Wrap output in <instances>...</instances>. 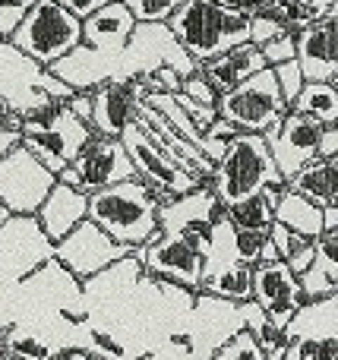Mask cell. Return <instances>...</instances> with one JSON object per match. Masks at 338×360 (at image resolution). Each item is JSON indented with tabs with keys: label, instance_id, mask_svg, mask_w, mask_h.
Masks as SVG:
<instances>
[{
	"label": "cell",
	"instance_id": "d6a6232c",
	"mask_svg": "<svg viewBox=\"0 0 338 360\" xmlns=\"http://www.w3.org/2000/svg\"><path fill=\"white\" fill-rule=\"evenodd\" d=\"M209 357L212 360H266V351H263V345H259V338L253 335L247 326H240V329L231 332Z\"/></svg>",
	"mask_w": 338,
	"mask_h": 360
},
{
	"label": "cell",
	"instance_id": "3957f363",
	"mask_svg": "<svg viewBox=\"0 0 338 360\" xmlns=\"http://www.w3.org/2000/svg\"><path fill=\"white\" fill-rule=\"evenodd\" d=\"M22 124H19V143L57 174L73 162V155L82 149L92 130L82 117H76L67 108V101H57L44 95L41 101L22 108Z\"/></svg>",
	"mask_w": 338,
	"mask_h": 360
},
{
	"label": "cell",
	"instance_id": "277c9868",
	"mask_svg": "<svg viewBox=\"0 0 338 360\" xmlns=\"http://www.w3.org/2000/svg\"><path fill=\"white\" fill-rule=\"evenodd\" d=\"M247 19L250 16L219 0H181L177 10L168 16V29L183 44V51L196 63H202L247 41Z\"/></svg>",
	"mask_w": 338,
	"mask_h": 360
},
{
	"label": "cell",
	"instance_id": "8992f818",
	"mask_svg": "<svg viewBox=\"0 0 338 360\" xmlns=\"http://www.w3.org/2000/svg\"><path fill=\"white\" fill-rule=\"evenodd\" d=\"M209 184H212L215 196L225 205L231 199L244 196V193L256 190V186H282L285 177L272 162V152L266 146L263 133L238 130L225 143V152L215 162Z\"/></svg>",
	"mask_w": 338,
	"mask_h": 360
},
{
	"label": "cell",
	"instance_id": "9a60e30c",
	"mask_svg": "<svg viewBox=\"0 0 338 360\" xmlns=\"http://www.w3.org/2000/svg\"><path fill=\"white\" fill-rule=\"evenodd\" d=\"M320 130H323L320 120L304 111H294V108H288L275 124L263 130V139L272 152V162H275V168L282 171L285 180L294 174L297 168H304L310 158H316Z\"/></svg>",
	"mask_w": 338,
	"mask_h": 360
},
{
	"label": "cell",
	"instance_id": "7c38bea8",
	"mask_svg": "<svg viewBox=\"0 0 338 360\" xmlns=\"http://www.w3.org/2000/svg\"><path fill=\"white\" fill-rule=\"evenodd\" d=\"M133 256L139 259V266L149 275L168 278L174 285H183L190 291H200L202 281V250L193 240H187L183 234H164L158 231L152 240L139 243L133 250Z\"/></svg>",
	"mask_w": 338,
	"mask_h": 360
},
{
	"label": "cell",
	"instance_id": "7a4b0ae2",
	"mask_svg": "<svg viewBox=\"0 0 338 360\" xmlns=\"http://www.w3.org/2000/svg\"><path fill=\"white\" fill-rule=\"evenodd\" d=\"M86 218H92L111 240L136 250L139 243L158 234V196L155 186L139 174L114 180L101 190L89 193Z\"/></svg>",
	"mask_w": 338,
	"mask_h": 360
},
{
	"label": "cell",
	"instance_id": "1f68e13d",
	"mask_svg": "<svg viewBox=\"0 0 338 360\" xmlns=\"http://www.w3.org/2000/svg\"><path fill=\"white\" fill-rule=\"evenodd\" d=\"M282 360H338V335H294Z\"/></svg>",
	"mask_w": 338,
	"mask_h": 360
},
{
	"label": "cell",
	"instance_id": "f5cc1de1",
	"mask_svg": "<svg viewBox=\"0 0 338 360\" xmlns=\"http://www.w3.org/2000/svg\"><path fill=\"white\" fill-rule=\"evenodd\" d=\"M6 215H10V209H6V205H4V202H0V221H4V218H6Z\"/></svg>",
	"mask_w": 338,
	"mask_h": 360
},
{
	"label": "cell",
	"instance_id": "8fae6325",
	"mask_svg": "<svg viewBox=\"0 0 338 360\" xmlns=\"http://www.w3.org/2000/svg\"><path fill=\"white\" fill-rule=\"evenodd\" d=\"M120 143H124L136 174L143 180H149L152 186H164L168 193H187V190H193V186L206 184V180H200L196 174H190V171L183 168V165L177 162V158L171 155L139 120H133V124L124 127Z\"/></svg>",
	"mask_w": 338,
	"mask_h": 360
},
{
	"label": "cell",
	"instance_id": "bcb514c9",
	"mask_svg": "<svg viewBox=\"0 0 338 360\" xmlns=\"http://www.w3.org/2000/svg\"><path fill=\"white\" fill-rule=\"evenodd\" d=\"M234 133H238V127H234L231 120H225V117H221V114L212 120V124L206 127V136H215V139H231Z\"/></svg>",
	"mask_w": 338,
	"mask_h": 360
},
{
	"label": "cell",
	"instance_id": "f6af8a7d",
	"mask_svg": "<svg viewBox=\"0 0 338 360\" xmlns=\"http://www.w3.org/2000/svg\"><path fill=\"white\" fill-rule=\"evenodd\" d=\"M19 124H22V114L13 108V101L6 98V95H0V127H13V130H19Z\"/></svg>",
	"mask_w": 338,
	"mask_h": 360
},
{
	"label": "cell",
	"instance_id": "681fc988",
	"mask_svg": "<svg viewBox=\"0 0 338 360\" xmlns=\"http://www.w3.org/2000/svg\"><path fill=\"white\" fill-rule=\"evenodd\" d=\"M323 209V231H335L338 228V202H326Z\"/></svg>",
	"mask_w": 338,
	"mask_h": 360
},
{
	"label": "cell",
	"instance_id": "60d3db41",
	"mask_svg": "<svg viewBox=\"0 0 338 360\" xmlns=\"http://www.w3.org/2000/svg\"><path fill=\"white\" fill-rule=\"evenodd\" d=\"M174 98H177V105L183 108V114H187V117L196 124V130H200V133H206V127L219 117V108H215V105H200V101L187 98L183 92H174Z\"/></svg>",
	"mask_w": 338,
	"mask_h": 360
},
{
	"label": "cell",
	"instance_id": "ffe728a7",
	"mask_svg": "<svg viewBox=\"0 0 338 360\" xmlns=\"http://www.w3.org/2000/svg\"><path fill=\"white\" fill-rule=\"evenodd\" d=\"M136 120L145 127V130L152 133V136L158 139V143L164 146V149L171 152V155L177 158V162L183 165V168L190 171V174H196L200 180H212V171H215V162L209 155H202L200 149H196L193 143H187V139L181 136V133L174 130V127L168 124V117H164L158 108H152L149 101H139V111H136Z\"/></svg>",
	"mask_w": 338,
	"mask_h": 360
},
{
	"label": "cell",
	"instance_id": "f35d334b",
	"mask_svg": "<svg viewBox=\"0 0 338 360\" xmlns=\"http://www.w3.org/2000/svg\"><path fill=\"white\" fill-rule=\"evenodd\" d=\"M259 51H263V57H266L269 67H275V63H282V60H291V57H294V32L291 29L278 32L275 38H269V41L259 44Z\"/></svg>",
	"mask_w": 338,
	"mask_h": 360
},
{
	"label": "cell",
	"instance_id": "484cf974",
	"mask_svg": "<svg viewBox=\"0 0 338 360\" xmlns=\"http://www.w3.org/2000/svg\"><path fill=\"white\" fill-rule=\"evenodd\" d=\"M275 202H278V186H256V190L225 202L221 212H225V218L234 228L266 231L272 224V218H275Z\"/></svg>",
	"mask_w": 338,
	"mask_h": 360
},
{
	"label": "cell",
	"instance_id": "c3c4849f",
	"mask_svg": "<svg viewBox=\"0 0 338 360\" xmlns=\"http://www.w3.org/2000/svg\"><path fill=\"white\" fill-rule=\"evenodd\" d=\"M219 4H225V6H231V10H238V13H244V16H253V13H259V10H266V6H269V0H219Z\"/></svg>",
	"mask_w": 338,
	"mask_h": 360
},
{
	"label": "cell",
	"instance_id": "30bf717a",
	"mask_svg": "<svg viewBox=\"0 0 338 360\" xmlns=\"http://www.w3.org/2000/svg\"><path fill=\"white\" fill-rule=\"evenodd\" d=\"M133 174H136V168H133L120 136H89L82 143V149L73 155V162L57 171V180H63V184L76 186L82 193H95L101 186L114 184V180Z\"/></svg>",
	"mask_w": 338,
	"mask_h": 360
},
{
	"label": "cell",
	"instance_id": "d590c367",
	"mask_svg": "<svg viewBox=\"0 0 338 360\" xmlns=\"http://www.w3.org/2000/svg\"><path fill=\"white\" fill-rule=\"evenodd\" d=\"M266 237H269V228L266 231H256V228H234V256H238L240 262H247V266H253L259 256V250H263Z\"/></svg>",
	"mask_w": 338,
	"mask_h": 360
},
{
	"label": "cell",
	"instance_id": "4dcf8cb0",
	"mask_svg": "<svg viewBox=\"0 0 338 360\" xmlns=\"http://www.w3.org/2000/svg\"><path fill=\"white\" fill-rule=\"evenodd\" d=\"M269 10L288 25L291 32H297L301 25L323 19L326 13L338 10V0H269Z\"/></svg>",
	"mask_w": 338,
	"mask_h": 360
},
{
	"label": "cell",
	"instance_id": "ab89813d",
	"mask_svg": "<svg viewBox=\"0 0 338 360\" xmlns=\"http://www.w3.org/2000/svg\"><path fill=\"white\" fill-rule=\"evenodd\" d=\"M269 240L275 243V250H278V256L282 259H288L294 250H301L304 243L310 240V237H304V234H297V231H291V228H285L282 221H275L272 218V224H269Z\"/></svg>",
	"mask_w": 338,
	"mask_h": 360
},
{
	"label": "cell",
	"instance_id": "83f0119b",
	"mask_svg": "<svg viewBox=\"0 0 338 360\" xmlns=\"http://www.w3.org/2000/svg\"><path fill=\"white\" fill-rule=\"evenodd\" d=\"M285 335H338V294L304 300L285 326Z\"/></svg>",
	"mask_w": 338,
	"mask_h": 360
},
{
	"label": "cell",
	"instance_id": "db71d44e",
	"mask_svg": "<svg viewBox=\"0 0 338 360\" xmlns=\"http://www.w3.org/2000/svg\"><path fill=\"white\" fill-rule=\"evenodd\" d=\"M0 357H4V354H0Z\"/></svg>",
	"mask_w": 338,
	"mask_h": 360
},
{
	"label": "cell",
	"instance_id": "2e32d148",
	"mask_svg": "<svg viewBox=\"0 0 338 360\" xmlns=\"http://www.w3.org/2000/svg\"><path fill=\"white\" fill-rule=\"evenodd\" d=\"M253 300L263 307L266 319L275 329L285 332L288 319L294 316V310L307 297H304L297 275L288 269V262L272 259V262H253Z\"/></svg>",
	"mask_w": 338,
	"mask_h": 360
},
{
	"label": "cell",
	"instance_id": "f907efd6",
	"mask_svg": "<svg viewBox=\"0 0 338 360\" xmlns=\"http://www.w3.org/2000/svg\"><path fill=\"white\" fill-rule=\"evenodd\" d=\"M16 143H19V130H13V127H0V155H6Z\"/></svg>",
	"mask_w": 338,
	"mask_h": 360
},
{
	"label": "cell",
	"instance_id": "44dd1931",
	"mask_svg": "<svg viewBox=\"0 0 338 360\" xmlns=\"http://www.w3.org/2000/svg\"><path fill=\"white\" fill-rule=\"evenodd\" d=\"M86 205H89V193L76 190V186L63 184V180H54V186L38 202L35 218L51 240H60L67 231H73L86 218Z\"/></svg>",
	"mask_w": 338,
	"mask_h": 360
},
{
	"label": "cell",
	"instance_id": "f546056e",
	"mask_svg": "<svg viewBox=\"0 0 338 360\" xmlns=\"http://www.w3.org/2000/svg\"><path fill=\"white\" fill-rule=\"evenodd\" d=\"M291 108L316 117L320 124H338V86L329 79H304Z\"/></svg>",
	"mask_w": 338,
	"mask_h": 360
},
{
	"label": "cell",
	"instance_id": "b9f144b4",
	"mask_svg": "<svg viewBox=\"0 0 338 360\" xmlns=\"http://www.w3.org/2000/svg\"><path fill=\"white\" fill-rule=\"evenodd\" d=\"M29 6L32 0H0V41L10 38V32L16 29V22L25 16Z\"/></svg>",
	"mask_w": 338,
	"mask_h": 360
},
{
	"label": "cell",
	"instance_id": "d4e9b609",
	"mask_svg": "<svg viewBox=\"0 0 338 360\" xmlns=\"http://www.w3.org/2000/svg\"><path fill=\"white\" fill-rule=\"evenodd\" d=\"M200 291L215 294V297H225V300L253 297V266L240 262L238 256L221 259V262H212V266L202 269Z\"/></svg>",
	"mask_w": 338,
	"mask_h": 360
},
{
	"label": "cell",
	"instance_id": "5bb4252c",
	"mask_svg": "<svg viewBox=\"0 0 338 360\" xmlns=\"http://www.w3.org/2000/svg\"><path fill=\"white\" fill-rule=\"evenodd\" d=\"M126 253H130V247L111 240L92 218H82L73 231H67L60 240H54V259L67 266L79 281L92 278L95 272L108 269Z\"/></svg>",
	"mask_w": 338,
	"mask_h": 360
},
{
	"label": "cell",
	"instance_id": "7dc6e473",
	"mask_svg": "<svg viewBox=\"0 0 338 360\" xmlns=\"http://www.w3.org/2000/svg\"><path fill=\"white\" fill-rule=\"evenodd\" d=\"M57 4H60V6H67V10L70 13H76V16H89V13H92V10H98V6L101 4H108V0H57Z\"/></svg>",
	"mask_w": 338,
	"mask_h": 360
},
{
	"label": "cell",
	"instance_id": "4fadbf2b",
	"mask_svg": "<svg viewBox=\"0 0 338 360\" xmlns=\"http://www.w3.org/2000/svg\"><path fill=\"white\" fill-rule=\"evenodd\" d=\"M57 174L44 168L22 143L0 155V202L10 212H35Z\"/></svg>",
	"mask_w": 338,
	"mask_h": 360
},
{
	"label": "cell",
	"instance_id": "4316f807",
	"mask_svg": "<svg viewBox=\"0 0 338 360\" xmlns=\"http://www.w3.org/2000/svg\"><path fill=\"white\" fill-rule=\"evenodd\" d=\"M143 101H149L152 108H158V111L168 117V124L174 127V130L181 133L187 143H193L196 149L202 152V155H209L212 162H219V155L225 152V143H228V139H215V136H206V133L196 130V124L187 117V114H183V108L177 105L174 92H143Z\"/></svg>",
	"mask_w": 338,
	"mask_h": 360
},
{
	"label": "cell",
	"instance_id": "e575fe53",
	"mask_svg": "<svg viewBox=\"0 0 338 360\" xmlns=\"http://www.w3.org/2000/svg\"><path fill=\"white\" fill-rule=\"evenodd\" d=\"M288 25L282 22V19L275 16V13L266 6V10H259V13H253L250 19H247V41H253V44H263V41H269V38H275L278 32H285Z\"/></svg>",
	"mask_w": 338,
	"mask_h": 360
},
{
	"label": "cell",
	"instance_id": "d6986e66",
	"mask_svg": "<svg viewBox=\"0 0 338 360\" xmlns=\"http://www.w3.org/2000/svg\"><path fill=\"white\" fill-rule=\"evenodd\" d=\"M221 215V199L215 196L212 184H200L187 193H174L158 205V228L164 234H177L183 228H200L212 224Z\"/></svg>",
	"mask_w": 338,
	"mask_h": 360
},
{
	"label": "cell",
	"instance_id": "816d5d0a",
	"mask_svg": "<svg viewBox=\"0 0 338 360\" xmlns=\"http://www.w3.org/2000/svg\"><path fill=\"white\" fill-rule=\"evenodd\" d=\"M272 259H282L278 256V250H275V243L266 237V243H263V250H259V256H256V262H272Z\"/></svg>",
	"mask_w": 338,
	"mask_h": 360
},
{
	"label": "cell",
	"instance_id": "cb8c5ba5",
	"mask_svg": "<svg viewBox=\"0 0 338 360\" xmlns=\"http://www.w3.org/2000/svg\"><path fill=\"white\" fill-rule=\"evenodd\" d=\"M285 186L301 196H307L310 202L326 205L338 202V155L335 158H310L304 168H297L294 174L285 180Z\"/></svg>",
	"mask_w": 338,
	"mask_h": 360
},
{
	"label": "cell",
	"instance_id": "6da1fadb",
	"mask_svg": "<svg viewBox=\"0 0 338 360\" xmlns=\"http://www.w3.org/2000/svg\"><path fill=\"white\" fill-rule=\"evenodd\" d=\"M133 25H136V19L126 10L124 0H108V4H101L89 16H82L79 44H73L48 70L54 76H60L67 86H73L76 92L79 89H95L105 79H114L120 63V51H124Z\"/></svg>",
	"mask_w": 338,
	"mask_h": 360
},
{
	"label": "cell",
	"instance_id": "e0dca14e",
	"mask_svg": "<svg viewBox=\"0 0 338 360\" xmlns=\"http://www.w3.org/2000/svg\"><path fill=\"white\" fill-rule=\"evenodd\" d=\"M89 92H92V117H89L92 136H120L124 127L136 120L145 89L139 79H105Z\"/></svg>",
	"mask_w": 338,
	"mask_h": 360
},
{
	"label": "cell",
	"instance_id": "f1b7e54d",
	"mask_svg": "<svg viewBox=\"0 0 338 360\" xmlns=\"http://www.w3.org/2000/svg\"><path fill=\"white\" fill-rule=\"evenodd\" d=\"M275 221H282L285 228L297 231L304 237H320L323 234V209L316 202H310L307 196L288 190V186H278V202H275Z\"/></svg>",
	"mask_w": 338,
	"mask_h": 360
},
{
	"label": "cell",
	"instance_id": "ba28073f",
	"mask_svg": "<svg viewBox=\"0 0 338 360\" xmlns=\"http://www.w3.org/2000/svg\"><path fill=\"white\" fill-rule=\"evenodd\" d=\"M158 63L174 67L181 76H190L200 63L183 51V44L174 38V32L168 29V22H136L126 38L124 51H120L117 76L114 79H133L143 76L149 70H155Z\"/></svg>",
	"mask_w": 338,
	"mask_h": 360
},
{
	"label": "cell",
	"instance_id": "ee69618b",
	"mask_svg": "<svg viewBox=\"0 0 338 360\" xmlns=\"http://www.w3.org/2000/svg\"><path fill=\"white\" fill-rule=\"evenodd\" d=\"M313 253H316V237H313V240H307V243H304L301 250H294V253H291L285 262H288V269H291V272H294V275H301L304 269H307L310 262H313Z\"/></svg>",
	"mask_w": 338,
	"mask_h": 360
},
{
	"label": "cell",
	"instance_id": "52a82bcc",
	"mask_svg": "<svg viewBox=\"0 0 338 360\" xmlns=\"http://www.w3.org/2000/svg\"><path fill=\"white\" fill-rule=\"evenodd\" d=\"M219 114L225 120H231L238 130L247 133H263L266 127H272L285 111H288V101L278 92V82L272 67H263L256 73H250L244 82H238L234 89L219 95L215 101Z\"/></svg>",
	"mask_w": 338,
	"mask_h": 360
},
{
	"label": "cell",
	"instance_id": "74e56055",
	"mask_svg": "<svg viewBox=\"0 0 338 360\" xmlns=\"http://www.w3.org/2000/svg\"><path fill=\"white\" fill-rule=\"evenodd\" d=\"M272 73H275L278 92H282V98L288 101V108H291V101H294V95L301 92V86H304L301 63H297L294 57H291V60H282V63H275V67H272Z\"/></svg>",
	"mask_w": 338,
	"mask_h": 360
},
{
	"label": "cell",
	"instance_id": "9c48e42d",
	"mask_svg": "<svg viewBox=\"0 0 338 360\" xmlns=\"http://www.w3.org/2000/svg\"><path fill=\"white\" fill-rule=\"evenodd\" d=\"M54 256V240L44 234L35 212H10L0 221V281L16 285Z\"/></svg>",
	"mask_w": 338,
	"mask_h": 360
},
{
	"label": "cell",
	"instance_id": "7402d4cb",
	"mask_svg": "<svg viewBox=\"0 0 338 360\" xmlns=\"http://www.w3.org/2000/svg\"><path fill=\"white\" fill-rule=\"evenodd\" d=\"M269 67L263 57V51H259V44L253 41H240L234 44V48L221 51L219 57H209V60L200 63V73L206 76L209 82H212L215 92H228V89H234L238 82H244L250 73H256V70Z\"/></svg>",
	"mask_w": 338,
	"mask_h": 360
},
{
	"label": "cell",
	"instance_id": "603a6c76",
	"mask_svg": "<svg viewBox=\"0 0 338 360\" xmlns=\"http://www.w3.org/2000/svg\"><path fill=\"white\" fill-rule=\"evenodd\" d=\"M304 297H326V294H338V228L323 231L316 237V253L313 262L297 275Z\"/></svg>",
	"mask_w": 338,
	"mask_h": 360
},
{
	"label": "cell",
	"instance_id": "836d02e7",
	"mask_svg": "<svg viewBox=\"0 0 338 360\" xmlns=\"http://www.w3.org/2000/svg\"><path fill=\"white\" fill-rule=\"evenodd\" d=\"M136 22H168L181 0H124Z\"/></svg>",
	"mask_w": 338,
	"mask_h": 360
},
{
	"label": "cell",
	"instance_id": "8d00e7d4",
	"mask_svg": "<svg viewBox=\"0 0 338 360\" xmlns=\"http://www.w3.org/2000/svg\"><path fill=\"white\" fill-rule=\"evenodd\" d=\"M133 79L143 82L145 92H181L183 76L177 73L174 67H168V63H158L155 70H149V73H143V76H133Z\"/></svg>",
	"mask_w": 338,
	"mask_h": 360
},
{
	"label": "cell",
	"instance_id": "7bdbcfd3",
	"mask_svg": "<svg viewBox=\"0 0 338 360\" xmlns=\"http://www.w3.org/2000/svg\"><path fill=\"white\" fill-rule=\"evenodd\" d=\"M338 155V124H323L320 139H316V158H335Z\"/></svg>",
	"mask_w": 338,
	"mask_h": 360
},
{
	"label": "cell",
	"instance_id": "ac0fdd59",
	"mask_svg": "<svg viewBox=\"0 0 338 360\" xmlns=\"http://www.w3.org/2000/svg\"><path fill=\"white\" fill-rule=\"evenodd\" d=\"M294 60L304 79H338V10L294 32Z\"/></svg>",
	"mask_w": 338,
	"mask_h": 360
},
{
	"label": "cell",
	"instance_id": "5b68a950",
	"mask_svg": "<svg viewBox=\"0 0 338 360\" xmlns=\"http://www.w3.org/2000/svg\"><path fill=\"white\" fill-rule=\"evenodd\" d=\"M82 38V19L60 6L57 0H32L25 16L16 22L6 41L29 57L35 67L48 70L54 60H60L73 44Z\"/></svg>",
	"mask_w": 338,
	"mask_h": 360
}]
</instances>
